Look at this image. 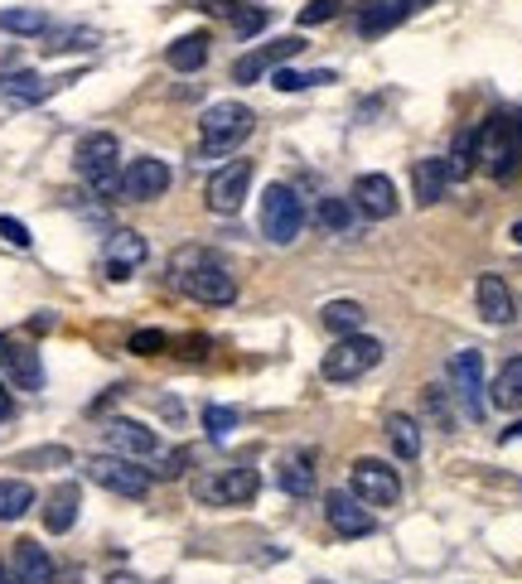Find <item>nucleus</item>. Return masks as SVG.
<instances>
[{
	"label": "nucleus",
	"instance_id": "nucleus-1",
	"mask_svg": "<svg viewBox=\"0 0 522 584\" xmlns=\"http://www.w3.org/2000/svg\"><path fill=\"white\" fill-rule=\"evenodd\" d=\"M169 281H175L179 290H185L189 300H199V304H233L237 300V276H233V266H227L218 251L209 247H185V251H175V261H169Z\"/></svg>",
	"mask_w": 522,
	"mask_h": 584
},
{
	"label": "nucleus",
	"instance_id": "nucleus-2",
	"mask_svg": "<svg viewBox=\"0 0 522 584\" xmlns=\"http://www.w3.org/2000/svg\"><path fill=\"white\" fill-rule=\"evenodd\" d=\"M475 160L489 169L493 179H513L518 165H522V131H518V121H508V116H489V121H484L479 136H475Z\"/></svg>",
	"mask_w": 522,
	"mask_h": 584
},
{
	"label": "nucleus",
	"instance_id": "nucleus-3",
	"mask_svg": "<svg viewBox=\"0 0 522 584\" xmlns=\"http://www.w3.org/2000/svg\"><path fill=\"white\" fill-rule=\"evenodd\" d=\"M121 145L116 136H107V131H92V136L78 141V155H73V165H78V175L88 179V184L102 193V199H121Z\"/></svg>",
	"mask_w": 522,
	"mask_h": 584
},
{
	"label": "nucleus",
	"instance_id": "nucleus-4",
	"mask_svg": "<svg viewBox=\"0 0 522 584\" xmlns=\"http://www.w3.org/2000/svg\"><path fill=\"white\" fill-rule=\"evenodd\" d=\"M252 126H257L252 106H242V102H213L209 112H203V121H199L203 155H227L233 145H242V141L252 136Z\"/></svg>",
	"mask_w": 522,
	"mask_h": 584
},
{
	"label": "nucleus",
	"instance_id": "nucleus-5",
	"mask_svg": "<svg viewBox=\"0 0 522 584\" xmlns=\"http://www.w3.org/2000/svg\"><path fill=\"white\" fill-rule=\"evenodd\" d=\"M306 227V203L290 184H266L262 193V237L276 242V247H290Z\"/></svg>",
	"mask_w": 522,
	"mask_h": 584
},
{
	"label": "nucleus",
	"instance_id": "nucleus-6",
	"mask_svg": "<svg viewBox=\"0 0 522 584\" xmlns=\"http://www.w3.org/2000/svg\"><path fill=\"white\" fill-rule=\"evenodd\" d=\"M348 493H354L363 507H397L402 503V479H397V469L387 464V459L363 454V459H354V473H348Z\"/></svg>",
	"mask_w": 522,
	"mask_h": 584
},
{
	"label": "nucleus",
	"instance_id": "nucleus-7",
	"mask_svg": "<svg viewBox=\"0 0 522 584\" xmlns=\"http://www.w3.org/2000/svg\"><path fill=\"white\" fill-rule=\"evenodd\" d=\"M257 488H262V479H257V469H247V464L213 469V473H203V479H193V497L209 507H242L257 497Z\"/></svg>",
	"mask_w": 522,
	"mask_h": 584
},
{
	"label": "nucleus",
	"instance_id": "nucleus-8",
	"mask_svg": "<svg viewBox=\"0 0 522 584\" xmlns=\"http://www.w3.org/2000/svg\"><path fill=\"white\" fill-rule=\"evenodd\" d=\"M88 479L97 483V488L116 493V497H131V503H141V497L151 493V473H145L136 459H121V454L88 459Z\"/></svg>",
	"mask_w": 522,
	"mask_h": 584
},
{
	"label": "nucleus",
	"instance_id": "nucleus-9",
	"mask_svg": "<svg viewBox=\"0 0 522 584\" xmlns=\"http://www.w3.org/2000/svg\"><path fill=\"white\" fill-rule=\"evenodd\" d=\"M378 362H382V344H378V338L348 334V338H338L334 352L324 358V377H330V382H358V377L373 372Z\"/></svg>",
	"mask_w": 522,
	"mask_h": 584
},
{
	"label": "nucleus",
	"instance_id": "nucleus-10",
	"mask_svg": "<svg viewBox=\"0 0 522 584\" xmlns=\"http://www.w3.org/2000/svg\"><path fill=\"white\" fill-rule=\"evenodd\" d=\"M445 377H451V396L459 401V411H465L469 420H484V358L479 352L475 348L455 352Z\"/></svg>",
	"mask_w": 522,
	"mask_h": 584
},
{
	"label": "nucleus",
	"instance_id": "nucleus-11",
	"mask_svg": "<svg viewBox=\"0 0 522 584\" xmlns=\"http://www.w3.org/2000/svg\"><path fill=\"white\" fill-rule=\"evenodd\" d=\"M165 189H169V165L155 160V155H141V160L121 169V199L126 203H155L165 199Z\"/></svg>",
	"mask_w": 522,
	"mask_h": 584
},
{
	"label": "nucleus",
	"instance_id": "nucleus-12",
	"mask_svg": "<svg viewBox=\"0 0 522 584\" xmlns=\"http://www.w3.org/2000/svg\"><path fill=\"white\" fill-rule=\"evenodd\" d=\"M247 189H252V160L218 165V175L209 179V209L223 213V217H233L242 209V199H247Z\"/></svg>",
	"mask_w": 522,
	"mask_h": 584
},
{
	"label": "nucleus",
	"instance_id": "nucleus-13",
	"mask_svg": "<svg viewBox=\"0 0 522 584\" xmlns=\"http://www.w3.org/2000/svg\"><path fill=\"white\" fill-rule=\"evenodd\" d=\"M107 445H112V454L121 459H136V464H145V459H155L160 454V435L151 430V425H141V420H126V416H116V420H107Z\"/></svg>",
	"mask_w": 522,
	"mask_h": 584
},
{
	"label": "nucleus",
	"instance_id": "nucleus-14",
	"mask_svg": "<svg viewBox=\"0 0 522 584\" xmlns=\"http://www.w3.org/2000/svg\"><path fill=\"white\" fill-rule=\"evenodd\" d=\"M324 517H330L334 537H348V541L368 537V531L378 527V517H373V507H363L354 493H330V497H324Z\"/></svg>",
	"mask_w": 522,
	"mask_h": 584
},
{
	"label": "nucleus",
	"instance_id": "nucleus-15",
	"mask_svg": "<svg viewBox=\"0 0 522 584\" xmlns=\"http://www.w3.org/2000/svg\"><path fill=\"white\" fill-rule=\"evenodd\" d=\"M300 48H310L300 34H286V40H276V44H266V48H252V54H242L237 64H233V82H257L262 72H271V68H281L286 58H296Z\"/></svg>",
	"mask_w": 522,
	"mask_h": 584
},
{
	"label": "nucleus",
	"instance_id": "nucleus-16",
	"mask_svg": "<svg viewBox=\"0 0 522 584\" xmlns=\"http://www.w3.org/2000/svg\"><path fill=\"white\" fill-rule=\"evenodd\" d=\"M426 5H435V0H368V5H363V15H358V34L378 40V34L397 30V24L411 20L417 10H426Z\"/></svg>",
	"mask_w": 522,
	"mask_h": 584
},
{
	"label": "nucleus",
	"instance_id": "nucleus-17",
	"mask_svg": "<svg viewBox=\"0 0 522 584\" xmlns=\"http://www.w3.org/2000/svg\"><path fill=\"white\" fill-rule=\"evenodd\" d=\"M354 203L363 217H373V223H382V217H397V184L387 175H358L354 179Z\"/></svg>",
	"mask_w": 522,
	"mask_h": 584
},
{
	"label": "nucleus",
	"instance_id": "nucleus-18",
	"mask_svg": "<svg viewBox=\"0 0 522 584\" xmlns=\"http://www.w3.org/2000/svg\"><path fill=\"white\" fill-rule=\"evenodd\" d=\"M151 257V247H145V237L141 233H131V227H121V233L107 237V247H102V266H107V276L112 281H126L136 266Z\"/></svg>",
	"mask_w": 522,
	"mask_h": 584
},
{
	"label": "nucleus",
	"instance_id": "nucleus-19",
	"mask_svg": "<svg viewBox=\"0 0 522 584\" xmlns=\"http://www.w3.org/2000/svg\"><path fill=\"white\" fill-rule=\"evenodd\" d=\"M475 295H479V314L489 324H513L518 319V304H513V290H508V281L503 276H479V285H475Z\"/></svg>",
	"mask_w": 522,
	"mask_h": 584
},
{
	"label": "nucleus",
	"instance_id": "nucleus-20",
	"mask_svg": "<svg viewBox=\"0 0 522 584\" xmlns=\"http://www.w3.org/2000/svg\"><path fill=\"white\" fill-rule=\"evenodd\" d=\"M10 570H15V584H54V555H48L40 541H30V537L15 541Z\"/></svg>",
	"mask_w": 522,
	"mask_h": 584
},
{
	"label": "nucleus",
	"instance_id": "nucleus-21",
	"mask_svg": "<svg viewBox=\"0 0 522 584\" xmlns=\"http://www.w3.org/2000/svg\"><path fill=\"white\" fill-rule=\"evenodd\" d=\"M411 189H417L421 209H431V203L445 199V189H451V169H445L441 155H426V160L411 165Z\"/></svg>",
	"mask_w": 522,
	"mask_h": 584
},
{
	"label": "nucleus",
	"instance_id": "nucleus-22",
	"mask_svg": "<svg viewBox=\"0 0 522 584\" xmlns=\"http://www.w3.org/2000/svg\"><path fill=\"white\" fill-rule=\"evenodd\" d=\"M78 507H82L78 483H58V488L48 493V503H44V531H54V537L73 531V521H78Z\"/></svg>",
	"mask_w": 522,
	"mask_h": 584
},
{
	"label": "nucleus",
	"instance_id": "nucleus-23",
	"mask_svg": "<svg viewBox=\"0 0 522 584\" xmlns=\"http://www.w3.org/2000/svg\"><path fill=\"white\" fill-rule=\"evenodd\" d=\"M209 34H203V30H193V34H179V40L175 44H169V68H175V72H199L203 64H209Z\"/></svg>",
	"mask_w": 522,
	"mask_h": 584
},
{
	"label": "nucleus",
	"instance_id": "nucleus-24",
	"mask_svg": "<svg viewBox=\"0 0 522 584\" xmlns=\"http://www.w3.org/2000/svg\"><path fill=\"white\" fill-rule=\"evenodd\" d=\"M387 445H392V454L397 459H421V425L407 416V411H392L387 416Z\"/></svg>",
	"mask_w": 522,
	"mask_h": 584
},
{
	"label": "nucleus",
	"instance_id": "nucleus-25",
	"mask_svg": "<svg viewBox=\"0 0 522 584\" xmlns=\"http://www.w3.org/2000/svg\"><path fill=\"white\" fill-rule=\"evenodd\" d=\"M5 368H10V377H15V386H24V392H40V386H44V362H40V352H34V348L10 344L5 348Z\"/></svg>",
	"mask_w": 522,
	"mask_h": 584
},
{
	"label": "nucleus",
	"instance_id": "nucleus-26",
	"mask_svg": "<svg viewBox=\"0 0 522 584\" xmlns=\"http://www.w3.org/2000/svg\"><path fill=\"white\" fill-rule=\"evenodd\" d=\"M489 392H493L489 401H493L499 411H522V358H508V362H503Z\"/></svg>",
	"mask_w": 522,
	"mask_h": 584
},
{
	"label": "nucleus",
	"instance_id": "nucleus-27",
	"mask_svg": "<svg viewBox=\"0 0 522 584\" xmlns=\"http://www.w3.org/2000/svg\"><path fill=\"white\" fill-rule=\"evenodd\" d=\"M276 479H281V488H286L290 497H310V493H314V469H310L306 454H286V459H281V473H276Z\"/></svg>",
	"mask_w": 522,
	"mask_h": 584
},
{
	"label": "nucleus",
	"instance_id": "nucleus-28",
	"mask_svg": "<svg viewBox=\"0 0 522 584\" xmlns=\"http://www.w3.org/2000/svg\"><path fill=\"white\" fill-rule=\"evenodd\" d=\"M58 82H44L40 72H10V78H0V92L10 97V102H40V97H48Z\"/></svg>",
	"mask_w": 522,
	"mask_h": 584
},
{
	"label": "nucleus",
	"instance_id": "nucleus-29",
	"mask_svg": "<svg viewBox=\"0 0 522 584\" xmlns=\"http://www.w3.org/2000/svg\"><path fill=\"white\" fill-rule=\"evenodd\" d=\"M34 507V488L24 479H0V521H20Z\"/></svg>",
	"mask_w": 522,
	"mask_h": 584
},
{
	"label": "nucleus",
	"instance_id": "nucleus-30",
	"mask_svg": "<svg viewBox=\"0 0 522 584\" xmlns=\"http://www.w3.org/2000/svg\"><path fill=\"white\" fill-rule=\"evenodd\" d=\"M363 319H368V314H363L358 300H330V304H324V324H330L334 334H344V338L358 334Z\"/></svg>",
	"mask_w": 522,
	"mask_h": 584
},
{
	"label": "nucleus",
	"instance_id": "nucleus-31",
	"mask_svg": "<svg viewBox=\"0 0 522 584\" xmlns=\"http://www.w3.org/2000/svg\"><path fill=\"white\" fill-rule=\"evenodd\" d=\"M271 82L281 92H310V88H320V82H334V72L330 68H314V72H306V68H276Z\"/></svg>",
	"mask_w": 522,
	"mask_h": 584
},
{
	"label": "nucleus",
	"instance_id": "nucleus-32",
	"mask_svg": "<svg viewBox=\"0 0 522 584\" xmlns=\"http://www.w3.org/2000/svg\"><path fill=\"white\" fill-rule=\"evenodd\" d=\"M102 34L97 30H48V54H78V48H97Z\"/></svg>",
	"mask_w": 522,
	"mask_h": 584
},
{
	"label": "nucleus",
	"instance_id": "nucleus-33",
	"mask_svg": "<svg viewBox=\"0 0 522 584\" xmlns=\"http://www.w3.org/2000/svg\"><path fill=\"white\" fill-rule=\"evenodd\" d=\"M0 30L5 34H48L44 10H0Z\"/></svg>",
	"mask_w": 522,
	"mask_h": 584
},
{
	"label": "nucleus",
	"instance_id": "nucleus-34",
	"mask_svg": "<svg viewBox=\"0 0 522 584\" xmlns=\"http://www.w3.org/2000/svg\"><path fill=\"white\" fill-rule=\"evenodd\" d=\"M314 223H320L324 233H348V223H354V209H348V199H324L320 213H314Z\"/></svg>",
	"mask_w": 522,
	"mask_h": 584
},
{
	"label": "nucleus",
	"instance_id": "nucleus-35",
	"mask_svg": "<svg viewBox=\"0 0 522 584\" xmlns=\"http://www.w3.org/2000/svg\"><path fill=\"white\" fill-rule=\"evenodd\" d=\"M203 430H209V440H227V435L237 430V411L233 406H203Z\"/></svg>",
	"mask_w": 522,
	"mask_h": 584
},
{
	"label": "nucleus",
	"instance_id": "nucleus-36",
	"mask_svg": "<svg viewBox=\"0 0 522 584\" xmlns=\"http://www.w3.org/2000/svg\"><path fill=\"white\" fill-rule=\"evenodd\" d=\"M445 169H451V179H469V169H475V136H459L455 155L445 160Z\"/></svg>",
	"mask_w": 522,
	"mask_h": 584
},
{
	"label": "nucleus",
	"instance_id": "nucleus-37",
	"mask_svg": "<svg viewBox=\"0 0 522 584\" xmlns=\"http://www.w3.org/2000/svg\"><path fill=\"white\" fill-rule=\"evenodd\" d=\"M169 338L160 334V328H141L136 338H131V352H141V358H155V352H165Z\"/></svg>",
	"mask_w": 522,
	"mask_h": 584
},
{
	"label": "nucleus",
	"instance_id": "nucleus-38",
	"mask_svg": "<svg viewBox=\"0 0 522 584\" xmlns=\"http://www.w3.org/2000/svg\"><path fill=\"white\" fill-rule=\"evenodd\" d=\"M338 10H344V0H310V5L300 10V24H324V20H334Z\"/></svg>",
	"mask_w": 522,
	"mask_h": 584
},
{
	"label": "nucleus",
	"instance_id": "nucleus-39",
	"mask_svg": "<svg viewBox=\"0 0 522 584\" xmlns=\"http://www.w3.org/2000/svg\"><path fill=\"white\" fill-rule=\"evenodd\" d=\"M266 20H271V15H266V10H257V5H242L237 15H233L237 34H262V30H266Z\"/></svg>",
	"mask_w": 522,
	"mask_h": 584
},
{
	"label": "nucleus",
	"instance_id": "nucleus-40",
	"mask_svg": "<svg viewBox=\"0 0 522 584\" xmlns=\"http://www.w3.org/2000/svg\"><path fill=\"white\" fill-rule=\"evenodd\" d=\"M34 464H68V449L54 445V449H30V454H20V469H34Z\"/></svg>",
	"mask_w": 522,
	"mask_h": 584
},
{
	"label": "nucleus",
	"instance_id": "nucleus-41",
	"mask_svg": "<svg viewBox=\"0 0 522 584\" xmlns=\"http://www.w3.org/2000/svg\"><path fill=\"white\" fill-rule=\"evenodd\" d=\"M0 237H5L10 247H30V242H34V237H30V227H24L20 217H5V213H0Z\"/></svg>",
	"mask_w": 522,
	"mask_h": 584
},
{
	"label": "nucleus",
	"instance_id": "nucleus-42",
	"mask_svg": "<svg viewBox=\"0 0 522 584\" xmlns=\"http://www.w3.org/2000/svg\"><path fill=\"white\" fill-rule=\"evenodd\" d=\"M185 464H189V449H175V454L160 459V469H155V473H160V479H179V473H185Z\"/></svg>",
	"mask_w": 522,
	"mask_h": 584
},
{
	"label": "nucleus",
	"instance_id": "nucleus-43",
	"mask_svg": "<svg viewBox=\"0 0 522 584\" xmlns=\"http://www.w3.org/2000/svg\"><path fill=\"white\" fill-rule=\"evenodd\" d=\"M189 5L209 10V15H237V10H242V0H189Z\"/></svg>",
	"mask_w": 522,
	"mask_h": 584
},
{
	"label": "nucleus",
	"instance_id": "nucleus-44",
	"mask_svg": "<svg viewBox=\"0 0 522 584\" xmlns=\"http://www.w3.org/2000/svg\"><path fill=\"white\" fill-rule=\"evenodd\" d=\"M10 416V392H5V382H0V420Z\"/></svg>",
	"mask_w": 522,
	"mask_h": 584
},
{
	"label": "nucleus",
	"instance_id": "nucleus-45",
	"mask_svg": "<svg viewBox=\"0 0 522 584\" xmlns=\"http://www.w3.org/2000/svg\"><path fill=\"white\" fill-rule=\"evenodd\" d=\"M503 440H522V420H518V425H508V430H503Z\"/></svg>",
	"mask_w": 522,
	"mask_h": 584
},
{
	"label": "nucleus",
	"instance_id": "nucleus-46",
	"mask_svg": "<svg viewBox=\"0 0 522 584\" xmlns=\"http://www.w3.org/2000/svg\"><path fill=\"white\" fill-rule=\"evenodd\" d=\"M513 242H518V247H522V223H513Z\"/></svg>",
	"mask_w": 522,
	"mask_h": 584
},
{
	"label": "nucleus",
	"instance_id": "nucleus-47",
	"mask_svg": "<svg viewBox=\"0 0 522 584\" xmlns=\"http://www.w3.org/2000/svg\"><path fill=\"white\" fill-rule=\"evenodd\" d=\"M5 580H10V575H5V565H0V584H5Z\"/></svg>",
	"mask_w": 522,
	"mask_h": 584
}]
</instances>
